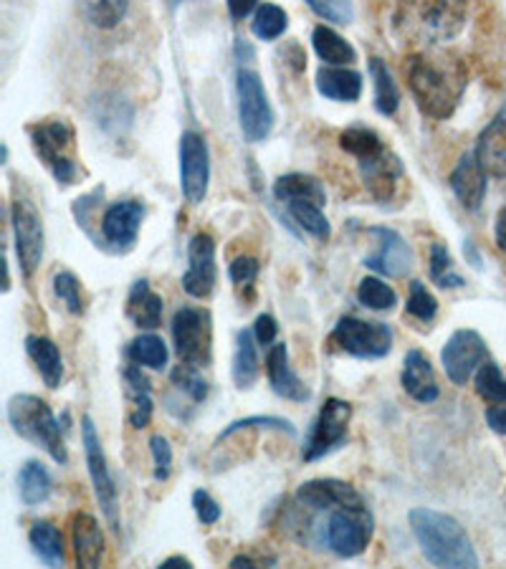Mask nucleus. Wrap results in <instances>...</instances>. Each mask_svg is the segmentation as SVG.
Instances as JSON below:
<instances>
[{
  "label": "nucleus",
  "mask_w": 506,
  "mask_h": 569,
  "mask_svg": "<svg viewBox=\"0 0 506 569\" xmlns=\"http://www.w3.org/2000/svg\"><path fill=\"white\" fill-rule=\"evenodd\" d=\"M408 84L423 114L448 119L462 104L468 87L466 67L446 53H420L410 59Z\"/></svg>",
  "instance_id": "nucleus-1"
},
{
  "label": "nucleus",
  "mask_w": 506,
  "mask_h": 569,
  "mask_svg": "<svg viewBox=\"0 0 506 569\" xmlns=\"http://www.w3.org/2000/svg\"><path fill=\"white\" fill-rule=\"evenodd\" d=\"M413 537H416L423 557L434 567L474 569L478 555L466 529L450 513L418 507L408 513Z\"/></svg>",
  "instance_id": "nucleus-2"
},
{
  "label": "nucleus",
  "mask_w": 506,
  "mask_h": 569,
  "mask_svg": "<svg viewBox=\"0 0 506 569\" xmlns=\"http://www.w3.org/2000/svg\"><path fill=\"white\" fill-rule=\"evenodd\" d=\"M466 13V0H400L395 26L413 41L436 46L464 31Z\"/></svg>",
  "instance_id": "nucleus-3"
},
{
  "label": "nucleus",
  "mask_w": 506,
  "mask_h": 569,
  "mask_svg": "<svg viewBox=\"0 0 506 569\" xmlns=\"http://www.w3.org/2000/svg\"><path fill=\"white\" fill-rule=\"evenodd\" d=\"M6 412L8 423H11L16 436L29 440L36 448H43V451L51 456V461H57L59 466L69 461L67 446H63L61 436V423L39 395H13V398L8 400Z\"/></svg>",
  "instance_id": "nucleus-4"
},
{
  "label": "nucleus",
  "mask_w": 506,
  "mask_h": 569,
  "mask_svg": "<svg viewBox=\"0 0 506 569\" xmlns=\"http://www.w3.org/2000/svg\"><path fill=\"white\" fill-rule=\"evenodd\" d=\"M375 535V519L367 503L337 507L329 511L327 525L319 527V537L329 552L343 559L360 557Z\"/></svg>",
  "instance_id": "nucleus-5"
},
{
  "label": "nucleus",
  "mask_w": 506,
  "mask_h": 569,
  "mask_svg": "<svg viewBox=\"0 0 506 569\" xmlns=\"http://www.w3.org/2000/svg\"><path fill=\"white\" fill-rule=\"evenodd\" d=\"M33 150L41 162L59 180V186H73L79 178V164L73 158V130L63 119H49L29 127Z\"/></svg>",
  "instance_id": "nucleus-6"
},
{
  "label": "nucleus",
  "mask_w": 506,
  "mask_h": 569,
  "mask_svg": "<svg viewBox=\"0 0 506 569\" xmlns=\"http://www.w3.org/2000/svg\"><path fill=\"white\" fill-rule=\"evenodd\" d=\"M333 345L357 360H383L393 352V329L383 321L343 317L333 329Z\"/></svg>",
  "instance_id": "nucleus-7"
},
{
  "label": "nucleus",
  "mask_w": 506,
  "mask_h": 569,
  "mask_svg": "<svg viewBox=\"0 0 506 569\" xmlns=\"http://www.w3.org/2000/svg\"><path fill=\"white\" fill-rule=\"evenodd\" d=\"M349 420H353V406H349L347 400L329 398L317 412L309 436L304 440V463L321 461V458H327L329 453H335L343 446H347Z\"/></svg>",
  "instance_id": "nucleus-8"
},
{
  "label": "nucleus",
  "mask_w": 506,
  "mask_h": 569,
  "mask_svg": "<svg viewBox=\"0 0 506 569\" xmlns=\"http://www.w3.org/2000/svg\"><path fill=\"white\" fill-rule=\"evenodd\" d=\"M236 91L244 137L248 142H264L274 130V109L266 97L261 77L254 69H238Z\"/></svg>",
  "instance_id": "nucleus-9"
},
{
  "label": "nucleus",
  "mask_w": 506,
  "mask_h": 569,
  "mask_svg": "<svg viewBox=\"0 0 506 569\" xmlns=\"http://www.w3.org/2000/svg\"><path fill=\"white\" fill-rule=\"evenodd\" d=\"M172 342L182 362L192 367H208L210 352H214V327H210L208 311L192 307L175 311Z\"/></svg>",
  "instance_id": "nucleus-10"
},
{
  "label": "nucleus",
  "mask_w": 506,
  "mask_h": 569,
  "mask_svg": "<svg viewBox=\"0 0 506 569\" xmlns=\"http://www.w3.org/2000/svg\"><path fill=\"white\" fill-rule=\"evenodd\" d=\"M81 443H85V456H87V466H89V476H91V486H95V497L101 507V513L105 519L119 529V493H117V483L112 479V471L107 466V456L105 448H101V440L97 433L95 420L89 416L81 418Z\"/></svg>",
  "instance_id": "nucleus-11"
},
{
  "label": "nucleus",
  "mask_w": 506,
  "mask_h": 569,
  "mask_svg": "<svg viewBox=\"0 0 506 569\" xmlns=\"http://www.w3.org/2000/svg\"><path fill=\"white\" fill-rule=\"evenodd\" d=\"M486 360H489V350H486L484 337L476 329H456L440 350V362H444L448 380L458 388L468 385Z\"/></svg>",
  "instance_id": "nucleus-12"
},
{
  "label": "nucleus",
  "mask_w": 506,
  "mask_h": 569,
  "mask_svg": "<svg viewBox=\"0 0 506 569\" xmlns=\"http://www.w3.org/2000/svg\"><path fill=\"white\" fill-rule=\"evenodd\" d=\"M367 238L373 241V253L365 259L367 269H373L375 273H383L388 279H403L408 277L413 263H416V256H413V249L408 241L393 228H367Z\"/></svg>",
  "instance_id": "nucleus-13"
},
{
  "label": "nucleus",
  "mask_w": 506,
  "mask_h": 569,
  "mask_svg": "<svg viewBox=\"0 0 506 569\" xmlns=\"http://www.w3.org/2000/svg\"><path fill=\"white\" fill-rule=\"evenodd\" d=\"M210 152L198 132H186L180 140V188L188 203L200 206L208 196Z\"/></svg>",
  "instance_id": "nucleus-14"
},
{
  "label": "nucleus",
  "mask_w": 506,
  "mask_h": 569,
  "mask_svg": "<svg viewBox=\"0 0 506 569\" xmlns=\"http://www.w3.org/2000/svg\"><path fill=\"white\" fill-rule=\"evenodd\" d=\"M13 236L18 263H21L26 277L31 279L43 259V223L31 200L18 198L13 203Z\"/></svg>",
  "instance_id": "nucleus-15"
},
{
  "label": "nucleus",
  "mask_w": 506,
  "mask_h": 569,
  "mask_svg": "<svg viewBox=\"0 0 506 569\" xmlns=\"http://www.w3.org/2000/svg\"><path fill=\"white\" fill-rule=\"evenodd\" d=\"M357 164H360L363 186L377 200V203H390V200L398 196V190L405 180V170L400 160L395 158L388 147H380L377 152L357 160Z\"/></svg>",
  "instance_id": "nucleus-16"
},
{
  "label": "nucleus",
  "mask_w": 506,
  "mask_h": 569,
  "mask_svg": "<svg viewBox=\"0 0 506 569\" xmlns=\"http://www.w3.org/2000/svg\"><path fill=\"white\" fill-rule=\"evenodd\" d=\"M216 241L208 233H196L188 246V271L182 277V289L192 299H208L216 289Z\"/></svg>",
  "instance_id": "nucleus-17"
},
{
  "label": "nucleus",
  "mask_w": 506,
  "mask_h": 569,
  "mask_svg": "<svg viewBox=\"0 0 506 569\" xmlns=\"http://www.w3.org/2000/svg\"><path fill=\"white\" fill-rule=\"evenodd\" d=\"M294 503L301 507L304 511H317V513H329L337 507H357V503H365L363 493L345 481L337 479H311L301 483L297 489V497Z\"/></svg>",
  "instance_id": "nucleus-18"
},
{
  "label": "nucleus",
  "mask_w": 506,
  "mask_h": 569,
  "mask_svg": "<svg viewBox=\"0 0 506 569\" xmlns=\"http://www.w3.org/2000/svg\"><path fill=\"white\" fill-rule=\"evenodd\" d=\"M145 220V206L140 200H119L101 218L105 241L117 251H130L137 243Z\"/></svg>",
  "instance_id": "nucleus-19"
},
{
  "label": "nucleus",
  "mask_w": 506,
  "mask_h": 569,
  "mask_svg": "<svg viewBox=\"0 0 506 569\" xmlns=\"http://www.w3.org/2000/svg\"><path fill=\"white\" fill-rule=\"evenodd\" d=\"M266 375H269L271 390L284 400L291 402H309L311 390L304 385L297 372L289 365V350L284 342H276L266 352Z\"/></svg>",
  "instance_id": "nucleus-20"
},
{
  "label": "nucleus",
  "mask_w": 506,
  "mask_h": 569,
  "mask_svg": "<svg viewBox=\"0 0 506 569\" xmlns=\"http://www.w3.org/2000/svg\"><path fill=\"white\" fill-rule=\"evenodd\" d=\"M486 170L478 162L476 152H466L450 172V190L466 210H478L486 198Z\"/></svg>",
  "instance_id": "nucleus-21"
},
{
  "label": "nucleus",
  "mask_w": 506,
  "mask_h": 569,
  "mask_svg": "<svg viewBox=\"0 0 506 569\" xmlns=\"http://www.w3.org/2000/svg\"><path fill=\"white\" fill-rule=\"evenodd\" d=\"M400 385H403V390L418 402H434L440 395L434 365H430L428 357L420 350H410L408 355H405Z\"/></svg>",
  "instance_id": "nucleus-22"
},
{
  "label": "nucleus",
  "mask_w": 506,
  "mask_h": 569,
  "mask_svg": "<svg viewBox=\"0 0 506 569\" xmlns=\"http://www.w3.org/2000/svg\"><path fill=\"white\" fill-rule=\"evenodd\" d=\"M71 545L77 565L85 569L99 567L101 557H105V535L97 517H91L87 511H79L71 521Z\"/></svg>",
  "instance_id": "nucleus-23"
},
{
  "label": "nucleus",
  "mask_w": 506,
  "mask_h": 569,
  "mask_svg": "<svg viewBox=\"0 0 506 569\" xmlns=\"http://www.w3.org/2000/svg\"><path fill=\"white\" fill-rule=\"evenodd\" d=\"M476 158L492 178H506V109L496 114L486 130L478 134Z\"/></svg>",
  "instance_id": "nucleus-24"
},
{
  "label": "nucleus",
  "mask_w": 506,
  "mask_h": 569,
  "mask_svg": "<svg viewBox=\"0 0 506 569\" xmlns=\"http://www.w3.org/2000/svg\"><path fill=\"white\" fill-rule=\"evenodd\" d=\"M317 89L333 102L353 104L363 94V73L345 67H321L317 71Z\"/></svg>",
  "instance_id": "nucleus-25"
},
{
  "label": "nucleus",
  "mask_w": 506,
  "mask_h": 569,
  "mask_svg": "<svg viewBox=\"0 0 506 569\" xmlns=\"http://www.w3.org/2000/svg\"><path fill=\"white\" fill-rule=\"evenodd\" d=\"M162 297L150 289V281H135V287L127 297V317L135 321V327L155 332L162 325Z\"/></svg>",
  "instance_id": "nucleus-26"
},
{
  "label": "nucleus",
  "mask_w": 506,
  "mask_h": 569,
  "mask_svg": "<svg viewBox=\"0 0 506 569\" xmlns=\"http://www.w3.org/2000/svg\"><path fill=\"white\" fill-rule=\"evenodd\" d=\"M26 352H29V357L33 360L36 370H39L41 380L46 382V388L57 390L63 380V360H61L59 345L49 337L29 335L26 337Z\"/></svg>",
  "instance_id": "nucleus-27"
},
{
  "label": "nucleus",
  "mask_w": 506,
  "mask_h": 569,
  "mask_svg": "<svg viewBox=\"0 0 506 569\" xmlns=\"http://www.w3.org/2000/svg\"><path fill=\"white\" fill-rule=\"evenodd\" d=\"M256 337L254 329H241L236 335V352H234V382L238 390H251L256 380L261 375V362H259V352H256Z\"/></svg>",
  "instance_id": "nucleus-28"
},
{
  "label": "nucleus",
  "mask_w": 506,
  "mask_h": 569,
  "mask_svg": "<svg viewBox=\"0 0 506 569\" xmlns=\"http://www.w3.org/2000/svg\"><path fill=\"white\" fill-rule=\"evenodd\" d=\"M125 382H127V395H130L132 400V410H130V426L142 430L150 426L152 420V388H150V380L145 378L142 367L140 365H130L125 370Z\"/></svg>",
  "instance_id": "nucleus-29"
},
{
  "label": "nucleus",
  "mask_w": 506,
  "mask_h": 569,
  "mask_svg": "<svg viewBox=\"0 0 506 569\" xmlns=\"http://www.w3.org/2000/svg\"><path fill=\"white\" fill-rule=\"evenodd\" d=\"M274 196L279 203H294V200H309V203H317L325 208L327 192L321 188V182L311 176H304V172H289L276 180Z\"/></svg>",
  "instance_id": "nucleus-30"
},
{
  "label": "nucleus",
  "mask_w": 506,
  "mask_h": 569,
  "mask_svg": "<svg viewBox=\"0 0 506 569\" xmlns=\"http://www.w3.org/2000/svg\"><path fill=\"white\" fill-rule=\"evenodd\" d=\"M18 491H21V501L26 507H39V503L49 501L53 491V479L41 461H26L21 473H18Z\"/></svg>",
  "instance_id": "nucleus-31"
},
{
  "label": "nucleus",
  "mask_w": 506,
  "mask_h": 569,
  "mask_svg": "<svg viewBox=\"0 0 506 569\" xmlns=\"http://www.w3.org/2000/svg\"><path fill=\"white\" fill-rule=\"evenodd\" d=\"M311 43H315L317 57L329 63V67H347V63L357 61V51L353 49V43L345 41L329 26H317L315 33H311Z\"/></svg>",
  "instance_id": "nucleus-32"
},
{
  "label": "nucleus",
  "mask_w": 506,
  "mask_h": 569,
  "mask_svg": "<svg viewBox=\"0 0 506 569\" xmlns=\"http://www.w3.org/2000/svg\"><path fill=\"white\" fill-rule=\"evenodd\" d=\"M29 541L33 555L49 567H61L67 552H63V535L59 527H53L51 521H36L29 531Z\"/></svg>",
  "instance_id": "nucleus-33"
},
{
  "label": "nucleus",
  "mask_w": 506,
  "mask_h": 569,
  "mask_svg": "<svg viewBox=\"0 0 506 569\" xmlns=\"http://www.w3.org/2000/svg\"><path fill=\"white\" fill-rule=\"evenodd\" d=\"M370 77L375 84V109L385 117H393L400 107V89L395 84L390 69L385 67V61L370 59Z\"/></svg>",
  "instance_id": "nucleus-34"
},
{
  "label": "nucleus",
  "mask_w": 506,
  "mask_h": 569,
  "mask_svg": "<svg viewBox=\"0 0 506 569\" xmlns=\"http://www.w3.org/2000/svg\"><path fill=\"white\" fill-rule=\"evenodd\" d=\"M287 210L304 233L315 236L317 241H329L333 228H329L327 216L321 213V206L309 203V200H294V203H287Z\"/></svg>",
  "instance_id": "nucleus-35"
},
{
  "label": "nucleus",
  "mask_w": 506,
  "mask_h": 569,
  "mask_svg": "<svg viewBox=\"0 0 506 569\" xmlns=\"http://www.w3.org/2000/svg\"><path fill=\"white\" fill-rule=\"evenodd\" d=\"M127 357L140 367L165 370V365H168V345L162 342V337L152 332L140 335L137 339H132L130 347H127Z\"/></svg>",
  "instance_id": "nucleus-36"
},
{
  "label": "nucleus",
  "mask_w": 506,
  "mask_h": 569,
  "mask_svg": "<svg viewBox=\"0 0 506 569\" xmlns=\"http://www.w3.org/2000/svg\"><path fill=\"white\" fill-rule=\"evenodd\" d=\"M474 385L478 398L489 402V406H506V378L496 362L486 360L478 367V372L474 375Z\"/></svg>",
  "instance_id": "nucleus-37"
},
{
  "label": "nucleus",
  "mask_w": 506,
  "mask_h": 569,
  "mask_svg": "<svg viewBox=\"0 0 506 569\" xmlns=\"http://www.w3.org/2000/svg\"><path fill=\"white\" fill-rule=\"evenodd\" d=\"M357 299H360L363 307L373 311H393L395 305H398V293L393 291V287L375 277H365L360 281V287H357Z\"/></svg>",
  "instance_id": "nucleus-38"
},
{
  "label": "nucleus",
  "mask_w": 506,
  "mask_h": 569,
  "mask_svg": "<svg viewBox=\"0 0 506 569\" xmlns=\"http://www.w3.org/2000/svg\"><path fill=\"white\" fill-rule=\"evenodd\" d=\"M287 26H289V16L284 13V8L274 3H264L259 11H256L251 31L256 39L276 41L284 31H287Z\"/></svg>",
  "instance_id": "nucleus-39"
},
{
  "label": "nucleus",
  "mask_w": 506,
  "mask_h": 569,
  "mask_svg": "<svg viewBox=\"0 0 506 569\" xmlns=\"http://www.w3.org/2000/svg\"><path fill=\"white\" fill-rule=\"evenodd\" d=\"M430 279L438 283L440 289H462L464 287V277H458L454 269V259L444 243H434L430 246Z\"/></svg>",
  "instance_id": "nucleus-40"
},
{
  "label": "nucleus",
  "mask_w": 506,
  "mask_h": 569,
  "mask_svg": "<svg viewBox=\"0 0 506 569\" xmlns=\"http://www.w3.org/2000/svg\"><path fill=\"white\" fill-rule=\"evenodd\" d=\"M130 0H81L87 18L99 29H115L127 13Z\"/></svg>",
  "instance_id": "nucleus-41"
},
{
  "label": "nucleus",
  "mask_w": 506,
  "mask_h": 569,
  "mask_svg": "<svg viewBox=\"0 0 506 569\" xmlns=\"http://www.w3.org/2000/svg\"><path fill=\"white\" fill-rule=\"evenodd\" d=\"M339 147L353 154L355 160H363L385 144L373 130H365V127H349V130H345L343 137H339Z\"/></svg>",
  "instance_id": "nucleus-42"
},
{
  "label": "nucleus",
  "mask_w": 506,
  "mask_h": 569,
  "mask_svg": "<svg viewBox=\"0 0 506 569\" xmlns=\"http://www.w3.org/2000/svg\"><path fill=\"white\" fill-rule=\"evenodd\" d=\"M251 428H264V430H281V433L287 436H297V428H294L287 418H274V416H251V418H241L236 420V423L228 426L224 433L218 436V443H224V440L234 438L236 433H241V430H251Z\"/></svg>",
  "instance_id": "nucleus-43"
},
{
  "label": "nucleus",
  "mask_w": 506,
  "mask_h": 569,
  "mask_svg": "<svg viewBox=\"0 0 506 569\" xmlns=\"http://www.w3.org/2000/svg\"><path fill=\"white\" fill-rule=\"evenodd\" d=\"M170 380L175 388H178L180 392H186L192 402H202L208 398V382L202 380L198 367L182 362L180 367H175Z\"/></svg>",
  "instance_id": "nucleus-44"
},
{
  "label": "nucleus",
  "mask_w": 506,
  "mask_h": 569,
  "mask_svg": "<svg viewBox=\"0 0 506 569\" xmlns=\"http://www.w3.org/2000/svg\"><path fill=\"white\" fill-rule=\"evenodd\" d=\"M53 293L61 299L71 315H85V299H81V283L71 271H61L53 277Z\"/></svg>",
  "instance_id": "nucleus-45"
},
{
  "label": "nucleus",
  "mask_w": 506,
  "mask_h": 569,
  "mask_svg": "<svg viewBox=\"0 0 506 569\" xmlns=\"http://www.w3.org/2000/svg\"><path fill=\"white\" fill-rule=\"evenodd\" d=\"M405 309H408L410 317H416L420 321H430L438 311V301H436L434 293L426 289V283L413 281L410 283V297H408V305H405Z\"/></svg>",
  "instance_id": "nucleus-46"
},
{
  "label": "nucleus",
  "mask_w": 506,
  "mask_h": 569,
  "mask_svg": "<svg viewBox=\"0 0 506 569\" xmlns=\"http://www.w3.org/2000/svg\"><path fill=\"white\" fill-rule=\"evenodd\" d=\"M150 451H152V461H155V481H160V483L168 481L170 471H172V448L168 443V438L152 436Z\"/></svg>",
  "instance_id": "nucleus-47"
},
{
  "label": "nucleus",
  "mask_w": 506,
  "mask_h": 569,
  "mask_svg": "<svg viewBox=\"0 0 506 569\" xmlns=\"http://www.w3.org/2000/svg\"><path fill=\"white\" fill-rule=\"evenodd\" d=\"M228 277H231L234 287L251 291L256 279H259V261L251 259V256H238L231 269H228Z\"/></svg>",
  "instance_id": "nucleus-48"
},
{
  "label": "nucleus",
  "mask_w": 506,
  "mask_h": 569,
  "mask_svg": "<svg viewBox=\"0 0 506 569\" xmlns=\"http://www.w3.org/2000/svg\"><path fill=\"white\" fill-rule=\"evenodd\" d=\"M192 509H196V517L200 519V525L214 527L220 521V507L208 491H202V489L192 491Z\"/></svg>",
  "instance_id": "nucleus-49"
},
{
  "label": "nucleus",
  "mask_w": 506,
  "mask_h": 569,
  "mask_svg": "<svg viewBox=\"0 0 506 569\" xmlns=\"http://www.w3.org/2000/svg\"><path fill=\"white\" fill-rule=\"evenodd\" d=\"M254 337H256V342H259L261 347L276 345V337H279V325H276V319L271 315H259V317H256Z\"/></svg>",
  "instance_id": "nucleus-50"
},
{
  "label": "nucleus",
  "mask_w": 506,
  "mask_h": 569,
  "mask_svg": "<svg viewBox=\"0 0 506 569\" xmlns=\"http://www.w3.org/2000/svg\"><path fill=\"white\" fill-rule=\"evenodd\" d=\"M486 423L494 433L506 436V406H489L486 408Z\"/></svg>",
  "instance_id": "nucleus-51"
},
{
  "label": "nucleus",
  "mask_w": 506,
  "mask_h": 569,
  "mask_svg": "<svg viewBox=\"0 0 506 569\" xmlns=\"http://www.w3.org/2000/svg\"><path fill=\"white\" fill-rule=\"evenodd\" d=\"M256 6H259V0H228V11H231L236 21H244L246 16H251Z\"/></svg>",
  "instance_id": "nucleus-52"
},
{
  "label": "nucleus",
  "mask_w": 506,
  "mask_h": 569,
  "mask_svg": "<svg viewBox=\"0 0 506 569\" xmlns=\"http://www.w3.org/2000/svg\"><path fill=\"white\" fill-rule=\"evenodd\" d=\"M494 233H496V246L506 253V206L499 210V216H496Z\"/></svg>",
  "instance_id": "nucleus-53"
},
{
  "label": "nucleus",
  "mask_w": 506,
  "mask_h": 569,
  "mask_svg": "<svg viewBox=\"0 0 506 569\" xmlns=\"http://www.w3.org/2000/svg\"><path fill=\"white\" fill-rule=\"evenodd\" d=\"M160 567H162V569H175V567H186V569H192V562H190V559H186V557L175 555V557H168V559H165V562H162Z\"/></svg>",
  "instance_id": "nucleus-54"
},
{
  "label": "nucleus",
  "mask_w": 506,
  "mask_h": 569,
  "mask_svg": "<svg viewBox=\"0 0 506 569\" xmlns=\"http://www.w3.org/2000/svg\"><path fill=\"white\" fill-rule=\"evenodd\" d=\"M231 567H259V562H256V559L248 557V555H238V557L231 559Z\"/></svg>",
  "instance_id": "nucleus-55"
},
{
  "label": "nucleus",
  "mask_w": 506,
  "mask_h": 569,
  "mask_svg": "<svg viewBox=\"0 0 506 569\" xmlns=\"http://www.w3.org/2000/svg\"><path fill=\"white\" fill-rule=\"evenodd\" d=\"M466 253H468V259H472V263L476 266V269H482V261H478V253L474 251V246H472V241L466 243V249H464Z\"/></svg>",
  "instance_id": "nucleus-56"
},
{
  "label": "nucleus",
  "mask_w": 506,
  "mask_h": 569,
  "mask_svg": "<svg viewBox=\"0 0 506 569\" xmlns=\"http://www.w3.org/2000/svg\"><path fill=\"white\" fill-rule=\"evenodd\" d=\"M172 3H175V6H178V3H180V0H172Z\"/></svg>",
  "instance_id": "nucleus-57"
}]
</instances>
